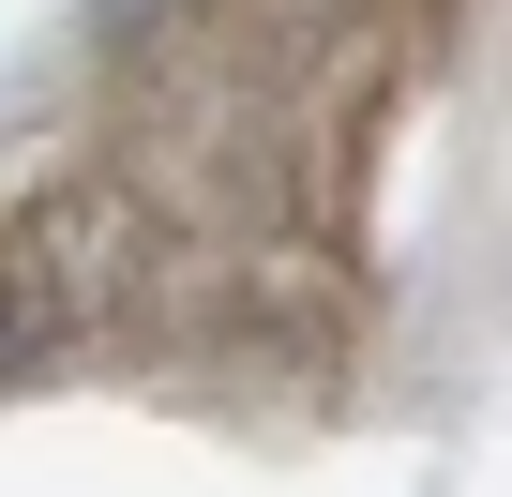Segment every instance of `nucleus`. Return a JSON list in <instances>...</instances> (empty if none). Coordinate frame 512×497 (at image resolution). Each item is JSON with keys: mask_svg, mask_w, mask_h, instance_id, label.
<instances>
[]
</instances>
